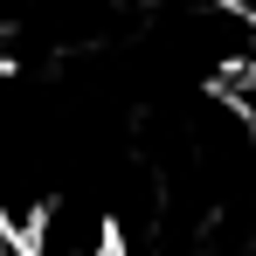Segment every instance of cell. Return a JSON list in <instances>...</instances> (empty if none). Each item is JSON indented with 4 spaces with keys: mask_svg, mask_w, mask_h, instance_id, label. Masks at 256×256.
I'll list each match as a JSON object with an SVG mask.
<instances>
[{
    "mask_svg": "<svg viewBox=\"0 0 256 256\" xmlns=\"http://www.w3.org/2000/svg\"><path fill=\"white\" fill-rule=\"evenodd\" d=\"M21 228H28L35 256H111L118 250V222L90 194H48L42 208H28Z\"/></svg>",
    "mask_w": 256,
    "mask_h": 256,
    "instance_id": "obj_1",
    "label": "cell"
},
{
    "mask_svg": "<svg viewBox=\"0 0 256 256\" xmlns=\"http://www.w3.org/2000/svg\"><path fill=\"white\" fill-rule=\"evenodd\" d=\"M28 28H35L28 0H0V70H14L28 56Z\"/></svg>",
    "mask_w": 256,
    "mask_h": 256,
    "instance_id": "obj_2",
    "label": "cell"
},
{
    "mask_svg": "<svg viewBox=\"0 0 256 256\" xmlns=\"http://www.w3.org/2000/svg\"><path fill=\"white\" fill-rule=\"evenodd\" d=\"M111 256H125V242H118V250H111Z\"/></svg>",
    "mask_w": 256,
    "mask_h": 256,
    "instance_id": "obj_3",
    "label": "cell"
}]
</instances>
